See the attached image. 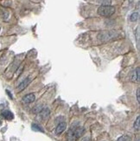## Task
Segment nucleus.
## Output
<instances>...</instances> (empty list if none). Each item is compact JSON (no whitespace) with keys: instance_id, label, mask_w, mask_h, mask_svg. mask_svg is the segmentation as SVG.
<instances>
[{"instance_id":"obj_1","label":"nucleus","mask_w":140,"mask_h":141,"mask_svg":"<svg viewBox=\"0 0 140 141\" xmlns=\"http://www.w3.org/2000/svg\"><path fill=\"white\" fill-rule=\"evenodd\" d=\"M85 132V129L81 126H74V127H71L69 130V134H68V138L69 141H75L78 138L82 136Z\"/></svg>"},{"instance_id":"obj_2","label":"nucleus","mask_w":140,"mask_h":141,"mask_svg":"<svg viewBox=\"0 0 140 141\" xmlns=\"http://www.w3.org/2000/svg\"><path fill=\"white\" fill-rule=\"evenodd\" d=\"M115 12V7L111 6V5H102L99 7L98 9V14L102 17H111Z\"/></svg>"},{"instance_id":"obj_3","label":"nucleus","mask_w":140,"mask_h":141,"mask_svg":"<svg viewBox=\"0 0 140 141\" xmlns=\"http://www.w3.org/2000/svg\"><path fill=\"white\" fill-rule=\"evenodd\" d=\"M118 34L116 31H104L98 36V39L101 42H107L118 37Z\"/></svg>"},{"instance_id":"obj_4","label":"nucleus","mask_w":140,"mask_h":141,"mask_svg":"<svg viewBox=\"0 0 140 141\" xmlns=\"http://www.w3.org/2000/svg\"><path fill=\"white\" fill-rule=\"evenodd\" d=\"M66 128H67V123L66 122L62 121V122L59 123L58 126H56V129H55V134L59 135V134H61V133H62L64 131H65Z\"/></svg>"},{"instance_id":"obj_5","label":"nucleus","mask_w":140,"mask_h":141,"mask_svg":"<svg viewBox=\"0 0 140 141\" xmlns=\"http://www.w3.org/2000/svg\"><path fill=\"white\" fill-rule=\"evenodd\" d=\"M35 99H36V96H35L34 94H29L23 98L22 101L25 104H29L32 103L33 101H35Z\"/></svg>"},{"instance_id":"obj_6","label":"nucleus","mask_w":140,"mask_h":141,"mask_svg":"<svg viewBox=\"0 0 140 141\" xmlns=\"http://www.w3.org/2000/svg\"><path fill=\"white\" fill-rule=\"evenodd\" d=\"M29 82H30V78H29H29L24 79V80L20 84H19L18 87H17V91H18V92L23 91L24 88H25V87H27V86L29 84Z\"/></svg>"},{"instance_id":"obj_7","label":"nucleus","mask_w":140,"mask_h":141,"mask_svg":"<svg viewBox=\"0 0 140 141\" xmlns=\"http://www.w3.org/2000/svg\"><path fill=\"white\" fill-rule=\"evenodd\" d=\"M132 82H139V80H140V68H137L133 71V74H132Z\"/></svg>"},{"instance_id":"obj_8","label":"nucleus","mask_w":140,"mask_h":141,"mask_svg":"<svg viewBox=\"0 0 140 141\" xmlns=\"http://www.w3.org/2000/svg\"><path fill=\"white\" fill-rule=\"evenodd\" d=\"M1 115H2V117L4 118L5 119H8V120H11V119H13V118H14L13 113L9 110L3 111L2 113H1Z\"/></svg>"},{"instance_id":"obj_9","label":"nucleus","mask_w":140,"mask_h":141,"mask_svg":"<svg viewBox=\"0 0 140 141\" xmlns=\"http://www.w3.org/2000/svg\"><path fill=\"white\" fill-rule=\"evenodd\" d=\"M41 113V116L43 119H47L48 117H49V114H50V111L48 107H45L42 110V112L40 113Z\"/></svg>"},{"instance_id":"obj_10","label":"nucleus","mask_w":140,"mask_h":141,"mask_svg":"<svg viewBox=\"0 0 140 141\" xmlns=\"http://www.w3.org/2000/svg\"><path fill=\"white\" fill-rule=\"evenodd\" d=\"M43 109V105H37V106H36L34 108H33L32 112L34 113H40Z\"/></svg>"},{"instance_id":"obj_11","label":"nucleus","mask_w":140,"mask_h":141,"mask_svg":"<svg viewBox=\"0 0 140 141\" xmlns=\"http://www.w3.org/2000/svg\"><path fill=\"white\" fill-rule=\"evenodd\" d=\"M133 127L135 130H138V131L139 130V128H140V117L139 116H138L137 119H136L135 122H134V125H133Z\"/></svg>"},{"instance_id":"obj_12","label":"nucleus","mask_w":140,"mask_h":141,"mask_svg":"<svg viewBox=\"0 0 140 141\" xmlns=\"http://www.w3.org/2000/svg\"><path fill=\"white\" fill-rule=\"evenodd\" d=\"M139 18V12H134L130 16V20L132 22H136Z\"/></svg>"},{"instance_id":"obj_13","label":"nucleus","mask_w":140,"mask_h":141,"mask_svg":"<svg viewBox=\"0 0 140 141\" xmlns=\"http://www.w3.org/2000/svg\"><path fill=\"white\" fill-rule=\"evenodd\" d=\"M32 129L34 130V131H36V132H42V133L44 132V130H43V128H42L41 126L37 124H33L32 125Z\"/></svg>"},{"instance_id":"obj_14","label":"nucleus","mask_w":140,"mask_h":141,"mask_svg":"<svg viewBox=\"0 0 140 141\" xmlns=\"http://www.w3.org/2000/svg\"><path fill=\"white\" fill-rule=\"evenodd\" d=\"M117 141H130V137L128 135H123V136L119 137Z\"/></svg>"},{"instance_id":"obj_15","label":"nucleus","mask_w":140,"mask_h":141,"mask_svg":"<svg viewBox=\"0 0 140 141\" xmlns=\"http://www.w3.org/2000/svg\"><path fill=\"white\" fill-rule=\"evenodd\" d=\"M137 99H138V102H140V88L139 87L137 90Z\"/></svg>"},{"instance_id":"obj_16","label":"nucleus","mask_w":140,"mask_h":141,"mask_svg":"<svg viewBox=\"0 0 140 141\" xmlns=\"http://www.w3.org/2000/svg\"><path fill=\"white\" fill-rule=\"evenodd\" d=\"M81 141H91L90 138H88V137H87V138H84L83 140H82Z\"/></svg>"},{"instance_id":"obj_17","label":"nucleus","mask_w":140,"mask_h":141,"mask_svg":"<svg viewBox=\"0 0 140 141\" xmlns=\"http://www.w3.org/2000/svg\"><path fill=\"white\" fill-rule=\"evenodd\" d=\"M6 93H7V94H8V95H9V96H10V99L13 98V97H12V95H11V94H10V91L6 90Z\"/></svg>"},{"instance_id":"obj_18","label":"nucleus","mask_w":140,"mask_h":141,"mask_svg":"<svg viewBox=\"0 0 140 141\" xmlns=\"http://www.w3.org/2000/svg\"><path fill=\"white\" fill-rule=\"evenodd\" d=\"M0 29H1V27H0Z\"/></svg>"}]
</instances>
